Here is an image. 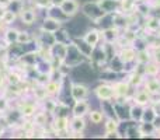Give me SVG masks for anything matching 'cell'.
<instances>
[{
    "mask_svg": "<svg viewBox=\"0 0 160 140\" xmlns=\"http://www.w3.org/2000/svg\"><path fill=\"white\" fill-rule=\"evenodd\" d=\"M94 95L98 101H112L115 98V93H114V87L110 83H100L98 85H96L93 90Z\"/></svg>",
    "mask_w": 160,
    "mask_h": 140,
    "instance_id": "4",
    "label": "cell"
},
{
    "mask_svg": "<svg viewBox=\"0 0 160 140\" xmlns=\"http://www.w3.org/2000/svg\"><path fill=\"white\" fill-rule=\"evenodd\" d=\"M90 95V90L84 83L72 81L70 83V97L72 101H80V99H87Z\"/></svg>",
    "mask_w": 160,
    "mask_h": 140,
    "instance_id": "6",
    "label": "cell"
},
{
    "mask_svg": "<svg viewBox=\"0 0 160 140\" xmlns=\"http://www.w3.org/2000/svg\"><path fill=\"white\" fill-rule=\"evenodd\" d=\"M14 2H21V3H25V0H14Z\"/></svg>",
    "mask_w": 160,
    "mask_h": 140,
    "instance_id": "44",
    "label": "cell"
},
{
    "mask_svg": "<svg viewBox=\"0 0 160 140\" xmlns=\"http://www.w3.org/2000/svg\"><path fill=\"white\" fill-rule=\"evenodd\" d=\"M136 8V0H119V10L125 14L133 13Z\"/></svg>",
    "mask_w": 160,
    "mask_h": 140,
    "instance_id": "32",
    "label": "cell"
},
{
    "mask_svg": "<svg viewBox=\"0 0 160 140\" xmlns=\"http://www.w3.org/2000/svg\"><path fill=\"white\" fill-rule=\"evenodd\" d=\"M101 8L107 14H114L119 10V0H97Z\"/></svg>",
    "mask_w": 160,
    "mask_h": 140,
    "instance_id": "21",
    "label": "cell"
},
{
    "mask_svg": "<svg viewBox=\"0 0 160 140\" xmlns=\"http://www.w3.org/2000/svg\"><path fill=\"white\" fill-rule=\"evenodd\" d=\"M53 38H55V42H61V44H66V45H69L73 41V35L69 32L66 25H62L56 32H53Z\"/></svg>",
    "mask_w": 160,
    "mask_h": 140,
    "instance_id": "17",
    "label": "cell"
},
{
    "mask_svg": "<svg viewBox=\"0 0 160 140\" xmlns=\"http://www.w3.org/2000/svg\"><path fill=\"white\" fill-rule=\"evenodd\" d=\"M121 36V30H118L117 27H107L101 30V41L102 42H111L115 44L118 41V38Z\"/></svg>",
    "mask_w": 160,
    "mask_h": 140,
    "instance_id": "12",
    "label": "cell"
},
{
    "mask_svg": "<svg viewBox=\"0 0 160 140\" xmlns=\"http://www.w3.org/2000/svg\"><path fill=\"white\" fill-rule=\"evenodd\" d=\"M156 115H158V111H156V108L153 107L152 104L146 105L143 109V115H142V121L143 122H153V119L156 118Z\"/></svg>",
    "mask_w": 160,
    "mask_h": 140,
    "instance_id": "33",
    "label": "cell"
},
{
    "mask_svg": "<svg viewBox=\"0 0 160 140\" xmlns=\"http://www.w3.org/2000/svg\"><path fill=\"white\" fill-rule=\"evenodd\" d=\"M145 30L149 32V35H153L160 30V18L158 17H152V16H148L146 17V22H145Z\"/></svg>",
    "mask_w": 160,
    "mask_h": 140,
    "instance_id": "24",
    "label": "cell"
},
{
    "mask_svg": "<svg viewBox=\"0 0 160 140\" xmlns=\"http://www.w3.org/2000/svg\"><path fill=\"white\" fill-rule=\"evenodd\" d=\"M136 49L132 45H127V46H122L118 49V56L121 58V60L124 63H132L136 62Z\"/></svg>",
    "mask_w": 160,
    "mask_h": 140,
    "instance_id": "13",
    "label": "cell"
},
{
    "mask_svg": "<svg viewBox=\"0 0 160 140\" xmlns=\"http://www.w3.org/2000/svg\"><path fill=\"white\" fill-rule=\"evenodd\" d=\"M131 101L133 104L142 105V107H146V105L152 104V94L146 90V88H139V90H135L131 97Z\"/></svg>",
    "mask_w": 160,
    "mask_h": 140,
    "instance_id": "8",
    "label": "cell"
},
{
    "mask_svg": "<svg viewBox=\"0 0 160 140\" xmlns=\"http://www.w3.org/2000/svg\"><path fill=\"white\" fill-rule=\"evenodd\" d=\"M69 116L65 115H55L51 121V129L56 136L66 135L69 138Z\"/></svg>",
    "mask_w": 160,
    "mask_h": 140,
    "instance_id": "2",
    "label": "cell"
},
{
    "mask_svg": "<svg viewBox=\"0 0 160 140\" xmlns=\"http://www.w3.org/2000/svg\"><path fill=\"white\" fill-rule=\"evenodd\" d=\"M158 36H159V38H160V30L158 31Z\"/></svg>",
    "mask_w": 160,
    "mask_h": 140,
    "instance_id": "46",
    "label": "cell"
},
{
    "mask_svg": "<svg viewBox=\"0 0 160 140\" xmlns=\"http://www.w3.org/2000/svg\"><path fill=\"white\" fill-rule=\"evenodd\" d=\"M62 25H65L63 22H61L59 20H56L55 17L48 16V14H47V16L42 18L41 25H39V30H41V31H45V32L53 34V32H56V31H58L59 28L62 27Z\"/></svg>",
    "mask_w": 160,
    "mask_h": 140,
    "instance_id": "9",
    "label": "cell"
},
{
    "mask_svg": "<svg viewBox=\"0 0 160 140\" xmlns=\"http://www.w3.org/2000/svg\"><path fill=\"white\" fill-rule=\"evenodd\" d=\"M8 109H10V99H8L6 95H2V94H0V115H2V113H6Z\"/></svg>",
    "mask_w": 160,
    "mask_h": 140,
    "instance_id": "37",
    "label": "cell"
},
{
    "mask_svg": "<svg viewBox=\"0 0 160 140\" xmlns=\"http://www.w3.org/2000/svg\"><path fill=\"white\" fill-rule=\"evenodd\" d=\"M87 128L84 116H72L69 121V132H84Z\"/></svg>",
    "mask_w": 160,
    "mask_h": 140,
    "instance_id": "18",
    "label": "cell"
},
{
    "mask_svg": "<svg viewBox=\"0 0 160 140\" xmlns=\"http://www.w3.org/2000/svg\"><path fill=\"white\" fill-rule=\"evenodd\" d=\"M104 139H119V133L118 132H111V133H104L102 135Z\"/></svg>",
    "mask_w": 160,
    "mask_h": 140,
    "instance_id": "38",
    "label": "cell"
},
{
    "mask_svg": "<svg viewBox=\"0 0 160 140\" xmlns=\"http://www.w3.org/2000/svg\"><path fill=\"white\" fill-rule=\"evenodd\" d=\"M90 109H91V107H90V102H87V99L75 101L73 107L70 108L72 116H86V115H88Z\"/></svg>",
    "mask_w": 160,
    "mask_h": 140,
    "instance_id": "15",
    "label": "cell"
},
{
    "mask_svg": "<svg viewBox=\"0 0 160 140\" xmlns=\"http://www.w3.org/2000/svg\"><path fill=\"white\" fill-rule=\"evenodd\" d=\"M4 84H6V74L0 70V88L4 87Z\"/></svg>",
    "mask_w": 160,
    "mask_h": 140,
    "instance_id": "41",
    "label": "cell"
},
{
    "mask_svg": "<svg viewBox=\"0 0 160 140\" xmlns=\"http://www.w3.org/2000/svg\"><path fill=\"white\" fill-rule=\"evenodd\" d=\"M18 18L21 20V22L24 25L31 27L38 20V8H35L34 6H24L21 8V11L18 13Z\"/></svg>",
    "mask_w": 160,
    "mask_h": 140,
    "instance_id": "5",
    "label": "cell"
},
{
    "mask_svg": "<svg viewBox=\"0 0 160 140\" xmlns=\"http://www.w3.org/2000/svg\"><path fill=\"white\" fill-rule=\"evenodd\" d=\"M80 13L87 20H90L94 25H98L102 17L107 16V13L101 8V6L98 4L97 0H86V2H82V4H80Z\"/></svg>",
    "mask_w": 160,
    "mask_h": 140,
    "instance_id": "1",
    "label": "cell"
},
{
    "mask_svg": "<svg viewBox=\"0 0 160 140\" xmlns=\"http://www.w3.org/2000/svg\"><path fill=\"white\" fill-rule=\"evenodd\" d=\"M62 2H63V0H51V3H52L53 6H59Z\"/></svg>",
    "mask_w": 160,
    "mask_h": 140,
    "instance_id": "42",
    "label": "cell"
},
{
    "mask_svg": "<svg viewBox=\"0 0 160 140\" xmlns=\"http://www.w3.org/2000/svg\"><path fill=\"white\" fill-rule=\"evenodd\" d=\"M18 32H20V30H17V28L11 27V25H10V27H7L4 30V34H3V41H4V44L7 45V46L17 44Z\"/></svg>",
    "mask_w": 160,
    "mask_h": 140,
    "instance_id": "20",
    "label": "cell"
},
{
    "mask_svg": "<svg viewBox=\"0 0 160 140\" xmlns=\"http://www.w3.org/2000/svg\"><path fill=\"white\" fill-rule=\"evenodd\" d=\"M62 87H63V80H49L45 84V90H47L48 97H56L61 94Z\"/></svg>",
    "mask_w": 160,
    "mask_h": 140,
    "instance_id": "19",
    "label": "cell"
},
{
    "mask_svg": "<svg viewBox=\"0 0 160 140\" xmlns=\"http://www.w3.org/2000/svg\"><path fill=\"white\" fill-rule=\"evenodd\" d=\"M31 91H32V95H34V98H35V101H38V102L42 101V99H45L48 97L47 90H45V85L35 84Z\"/></svg>",
    "mask_w": 160,
    "mask_h": 140,
    "instance_id": "35",
    "label": "cell"
},
{
    "mask_svg": "<svg viewBox=\"0 0 160 140\" xmlns=\"http://www.w3.org/2000/svg\"><path fill=\"white\" fill-rule=\"evenodd\" d=\"M107 67L108 69H111L112 71H115V73H119V74L125 73V63L121 60V58L118 56V53H117V55L114 56L110 62H108Z\"/></svg>",
    "mask_w": 160,
    "mask_h": 140,
    "instance_id": "27",
    "label": "cell"
},
{
    "mask_svg": "<svg viewBox=\"0 0 160 140\" xmlns=\"http://www.w3.org/2000/svg\"><path fill=\"white\" fill-rule=\"evenodd\" d=\"M138 126H139V130H141V133H142V138H149V136H153V135L156 136V132H158V130L155 129L152 122L142 121L138 123Z\"/></svg>",
    "mask_w": 160,
    "mask_h": 140,
    "instance_id": "29",
    "label": "cell"
},
{
    "mask_svg": "<svg viewBox=\"0 0 160 140\" xmlns=\"http://www.w3.org/2000/svg\"><path fill=\"white\" fill-rule=\"evenodd\" d=\"M112 87L114 93H115V98H131L133 91H135L127 80H117L112 83Z\"/></svg>",
    "mask_w": 160,
    "mask_h": 140,
    "instance_id": "7",
    "label": "cell"
},
{
    "mask_svg": "<svg viewBox=\"0 0 160 140\" xmlns=\"http://www.w3.org/2000/svg\"><path fill=\"white\" fill-rule=\"evenodd\" d=\"M3 10H4V8H0V17H2V13H3Z\"/></svg>",
    "mask_w": 160,
    "mask_h": 140,
    "instance_id": "45",
    "label": "cell"
},
{
    "mask_svg": "<svg viewBox=\"0 0 160 140\" xmlns=\"http://www.w3.org/2000/svg\"><path fill=\"white\" fill-rule=\"evenodd\" d=\"M143 87L149 91L150 94H159L160 93V79L155 77H149V79H145L143 81Z\"/></svg>",
    "mask_w": 160,
    "mask_h": 140,
    "instance_id": "25",
    "label": "cell"
},
{
    "mask_svg": "<svg viewBox=\"0 0 160 140\" xmlns=\"http://www.w3.org/2000/svg\"><path fill=\"white\" fill-rule=\"evenodd\" d=\"M143 71H145L146 76L155 77V76H158V74L160 73V65L152 59V60H149L146 65H143Z\"/></svg>",
    "mask_w": 160,
    "mask_h": 140,
    "instance_id": "30",
    "label": "cell"
},
{
    "mask_svg": "<svg viewBox=\"0 0 160 140\" xmlns=\"http://www.w3.org/2000/svg\"><path fill=\"white\" fill-rule=\"evenodd\" d=\"M18 18V14L16 11H13L11 8H4L2 13V17H0V22H2L4 27H10V25L14 24V21Z\"/></svg>",
    "mask_w": 160,
    "mask_h": 140,
    "instance_id": "22",
    "label": "cell"
},
{
    "mask_svg": "<svg viewBox=\"0 0 160 140\" xmlns=\"http://www.w3.org/2000/svg\"><path fill=\"white\" fill-rule=\"evenodd\" d=\"M34 36L30 34V31H27V30H20V32H18V38H17V44L18 45H28V44H31V42L34 41Z\"/></svg>",
    "mask_w": 160,
    "mask_h": 140,
    "instance_id": "36",
    "label": "cell"
},
{
    "mask_svg": "<svg viewBox=\"0 0 160 140\" xmlns=\"http://www.w3.org/2000/svg\"><path fill=\"white\" fill-rule=\"evenodd\" d=\"M143 109H145V107H142V105H138V104H133V102H132V105H131V109H129V121L135 122V123H139V122H142Z\"/></svg>",
    "mask_w": 160,
    "mask_h": 140,
    "instance_id": "26",
    "label": "cell"
},
{
    "mask_svg": "<svg viewBox=\"0 0 160 140\" xmlns=\"http://www.w3.org/2000/svg\"><path fill=\"white\" fill-rule=\"evenodd\" d=\"M72 42L76 45V48H78L80 52H82V55L88 60V59H90V56H91V53H93V51H94V48H96V46H93V45L87 44V42H86L84 39H83V36H75Z\"/></svg>",
    "mask_w": 160,
    "mask_h": 140,
    "instance_id": "14",
    "label": "cell"
},
{
    "mask_svg": "<svg viewBox=\"0 0 160 140\" xmlns=\"http://www.w3.org/2000/svg\"><path fill=\"white\" fill-rule=\"evenodd\" d=\"M86 60H87V59L82 55V52L76 48V45L73 44V42H70V44L68 45V53H66V58H65L63 63H66L69 67H75Z\"/></svg>",
    "mask_w": 160,
    "mask_h": 140,
    "instance_id": "3",
    "label": "cell"
},
{
    "mask_svg": "<svg viewBox=\"0 0 160 140\" xmlns=\"http://www.w3.org/2000/svg\"><path fill=\"white\" fill-rule=\"evenodd\" d=\"M156 138H160V130H158V132H156Z\"/></svg>",
    "mask_w": 160,
    "mask_h": 140,
    "instance_id": "43",
    "label": "cell"
},
{
    "mask_svg": "<svg viewBox=\"0 0 160 140\" xmlns=\"http://www.w3.org/2000/svg\"><path fill=\"white\" fill-rule=\"evenodd\" d=\"M136 2H143V0H136Z\"/></svg>",
    "mask_w": 160,
    "mask_h": 140,
    "instance_id": "47",
    "label": "cell"
},
{
    "mask_svg": "<svg viewBox=\"0 0 160 140\" xmlns=\"http://www.w3.org/2000/svg\"><path fill=\"white\" fill-rule=\"evenodd\" d=\"M80 4H82V3H80L79 0H63V2L59 4V8L63 11L65 16L72 18V17H75L79 14Z\"/></svg>",
    "mask_w": 160,
    "mask_h": 140,
    "instance_id": "10",
    "label": "cell"
},
{
    "mask_svg": "<svg viewBox=\"0 0 160 140\" xmlns=\"http://www.w3.org/2000/svg\"><path fill=\"white\" fill-rule=\"evenodd\" d=\"M87 116H88V121H90V123L93 125V126L101 125L105 119V115L101 109H90V112H88Z\"/></svg>",
    "mask_w": 160,
    "mask_h": 140,
    "instance_id": "28",
    "label": "cell"
},
{
    "mask_svg": "<svg viewBox=\"0 0 160 140\" xmlns=\"http://www.w3.org/2000/svg\"><path fill=\"white\" fill-rule=\"evenodd\" d=\"M104 133H111V132H118L119 121L117 118H105L104 122Z\"/></svg>",
    "mask_w": 160,
    "mask_h": 140,
    "instance_id": "31",
    "label": "cell"
},
{
    "mask_svg": "<svg viewBox=\"0 0 160 140\" xmlns=\"http://www.w3.org/2000/svg\"><path fill=\"white\" fill-rule=\"evenodd\" d=\"M83 39H84L87 44L97 46V45L101 42V30L98 28H88L84 34H83Z\"/></svg>",
    "mask_w": 160,
    "mask_h": 140,
    "instance_id": "16",
    "label": "cell"
},
{
    "mask_svg": "<svg viewBox=\"0 0 160 140\" xmlns=\"http://www.w3.org/2000/svg\"><path fill=\"white\" fill-rule=\"evenodd\" d=\"M118 77H119V73H115V71H112L111 69H108L107 66H105V69L100 70V73H98V79L104 83H110V84L117 81Z\"/></svg>",
    "mask_w": 160,
    "mask_h": 140,
    "instance_id": "23",
    "label": "cell"
},
{
    "mask_svg": "<svg viewBox=\"0 0 160 140\" xmlns=\"http://www.w3.org/2000/svg\"><path fill=\"white\" fill-rule=\"evenodd\" d=\"M153 126H155V129L156 130H160V113H158V115H156V118L153 119Z\"/></svg>",
    "mask_w": 160,
    "mask_h": 140,
    "instance_id": "39",
    "label": "cell"
},
{
    "mask_svg": "<svg viewBox=\"0 0 160 140\" xmlns=\"http://www.w3.org/2000/svg\"><path fill=\"white\" fill-rule=\"evenodd\" d=\"M38 102H34V101H24V102H20L18 107H17V109H18V112L21 113V116L24 119H28V118H32L34 115L37 113V111H38Z\"/></svg>",
    "mask_w": 160,
    "mask_h": 140,
    "instance_id": "11",
    "label": "cell"
},
{
    "mask_svg": "<svg viewBox=\"0 0 160 140\" xmlns=\"http://www.w3.org/2000/svg\"><path fill=\"white\" fill-rule=\"evenodd\" d=\"M101 111L104 112L105 118H115V111H114V102L112 101H100Z\"/></svg>",
    "mask_w": 160,
    "mask_h": 140,
    "instance_id": "34",
    "label": "cell"
},
{
    "mask_svg": "<svg viewBox=\"0 0 160 140\" xmlns=\"http://www.w3.org/2000/svg\"><path fill=\"white\" fill-rule=\"evenodd\" d=\"M13 0H0V8H8Z\"/></svg>",
    "mask_w": 160,
    "mask_h": 140,
    "instance_id": "40",
    "label": "cell"
}]
</instances>
